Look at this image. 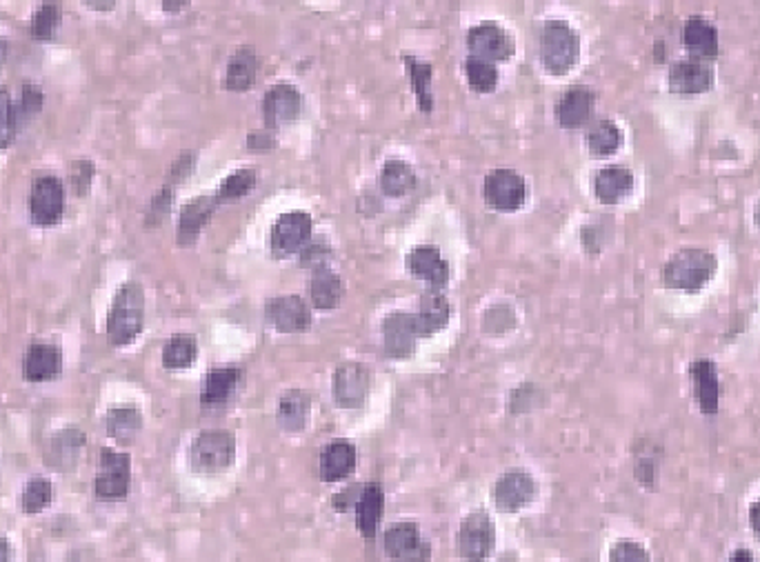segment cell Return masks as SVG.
I'll return each mask as SVG.
<instances>
[{
	"instance_id": "cell-55",
	"label": "cell",
	"mask_w": 760,
	"mask_h": 562,
	"mask_svg": "<svg viewBox=\"0 0 760 562\" xmlns=\"http://www.w3.org/2000/svg\"><path fill=\"white\" fill-rule=\"evenodd\" d=\"M754 223H756V227L760 229V203H758L756 209H754Z\"/></svg>"
},
{
	"instance_id": "cell-36",
	"label": "cell",
	"mask_w": 760,
	"mask_h": 562,
	"mask_svg": "<svg viewBox=\"0 0 760 562\" xmlns=\"http://www.w3.org/2000/svg\"><path fill=\"white\" fill-rule=\"evenodd\" d=\"M380 187L389 198H403L416 187L414 167L405 160H387L383 172H380Z\"/></svg>"
},
{
	"instance_id": "cell-2",
	"label": "cell",
	"mask_w": 760,
	"mask_h": 562,
	"mask_svg": "<svg viewBox=\"0 0 760 562\" xmlns=\"http://www.w3.org/2000/svg\"><path fill=\"white\" fill-rule=\"evenodd\" d=\"M718 272V258L709 249L685 247L667 258L663 267V285L685 294H698Z\"/></svg>"
},
{
	"instance_id": "cell-25",
	"label": "cell",
	"mask_w": 760,
	"mask_h": 562,
	"mask_svg": "<svg viewBox=\"0 0 760 562\" xmlns=\"http://www.w3.org/2000/svg\"><path fill=\"white\" fill-rule=\"evenodd\" d=\"M218 209V203L214 196H198L194 200L180 209V218H178V245H194L200 232H203L205 225L209 223V218L214 216Z\"/></svg>"
},
{
	"instance_id": "cell-17",
	"label": "cell",
	"mask_w": 760,
	"mask_h": 562,
	"mask_svg": "<svg viewBox=\"0 0 760 562\" xmlns=\"http://www.w3.org/2000/svg\"><path fill=\"white\" fill-rule=\"evenodd\" d=\"M87 445V438L80 429L69 427L60 429L54 436L47 438L43 449V460L49 469L69 471L78 465L80 454Z\"/></svg>"
},
{
	"instance_id": "cell-6",
	"label": "cell",
	"mask_w": 760,
	"mask_h": 562,
	"mask_svg": "<svg viewBox=\"0 0 760 562\" xmlns=\"http://www.w3.org/2000/svg\"><path fill=\"white\" fill-rule=\"evenodd\" d=\"M65 214V185L63 180L43 174L34 180L29 192V218L36 227H56Z\"/></svg>"
},
{
	"instance_id": "cell-26",
	"label": "cell",
	"mask_w": 760,
	"mask_h": 562,
	"mask_svg": "<svg viewBox=\"0 0 760 562\" xmlns=\"http://www.w3.org/2000/svg\"><path fill=\"white\" fill-rule=\"evenodd\" d=\"M260 72H263V58L252 47H238L227 63L225 87L236 94L247 92L260 78Z\"/></svg>"
},
{
	"instance_id": "cell-46",
	"label": "cell",
	"mask_w": 760,
	"mask_h": 562,
	"mask_svg": "<svg viewBox=\"0 0 760 562\" xmlns=\"http://www.w3.org/2000/svg\"><path fill=\"white\" fill-rule=\"evenodd\" d=\"M78 176H80V183L76 187V194L89 192V185H92V178H94V165L87 163V160H78V163H74L72 167V178H78Z\"/></svg>"
},
{
	"instance_id": "cell-29",
	"label": "cell",
	"mask_w": 760,
	"mask_h": 562,
	"mask_svg": "<svg viewBox=\"0 0 760 562\" xmlns=\"http://www.w3.org/2000/svg\"><path fill=\"white\" fill-rule=\"evenodd\" d=\"M689 376H692L700 411H703L705 416L718 414L720 387H718L716 365L712 363V360H696L692 369H689Z\"/></svg>"
},
{
	"instance_id": "cell-18",
	"label": "cell",
	"mask_w": 760,
	"mask_h": 562,
	"mask_svg": "<svg viewBox=\"0 0 760 562\" xmlns=\"http://www.w3.org/2000/svg\"><path fill=\"white\" fill-rule=\"evenodd\" d=\"M596 94L587 85H572L556 103V120L563 129L585 127L594 116Z\"/></svg>"
},
{
	"instance_id": "cell-3",
	"label": "cell",
	"mask_w": 760,
	"mask_h": 562,
	"mask_svg": "<svg viewBox=\"0 0 760 562\" xmlns=\"http://www.w3.org/2000/svg\"><path fill=\"white\" fill-rule=\"evenodd\" d=\"M540 58L549 76H567L580 58V38L567 20L552 18L543 25Z\"/></svg>"
},
{
	"instance_id": "cell-12",
	"label": "cell",
	"mask_w": 760,
	"mask_h": 562,
	"mask_svg": "<svg viewBox=\"0 0 760 562\" xmlns=\"http://www.w3.org/2000/svg\"><path fill=\"white\" fill-rule=\"evenodd\" d=\"M387 556L396 562H429L432 547L420 536V529L414 523L392 525L383 536Z\"/></svg>"
},
{
	"instance_id": "cell-50",
	"label": "cell",
	"mask_w": 760,
	"mask_h": 562,
	"mask_svg": "<svg viewBox=\"0 0 760 562\" xmlns=\"http://www.w3.org/2000/svg\"><path fill=\"white\" fill-rule=\"evenodd\" d=\"M729 562H756V560H754V556H752V551H747V549H736L734 554H732V558H729Z\"/></svg>"
},
{
	"instance_id": "cell-16",
	"label": "cell",
	"mask_w": 760,
	"mask_h": 562,
	"mask_svg": "<svg viewBox=\"0 0 760 562\" xmlns=\"http://www.w3.org/2000/svg\"><path fill=\"white\" fill-rule=\"evenodd\" d=\"M536 494V483L529 476L527 469H509L507 474L498 478L494 487V503L505 514H514V511L523 509L525 505L532 503Z\"/></svg>"
},
{
	"instance_id": "cell-38",
	"label": "cell",
	"mask_w": 760,
	"mask_h": 562,
	"mask_svg": "<svg viewBox=\"0 0 760 562\" xmlns=\"http://www.w3.org/2000/svg\"><path fill=\"white\" fill-rule=\"evenodd\" d=\"M198 343L192 334H176L163 347L165 369H187L196 363Z\"/></svg>"
},
{
	"instance_id": "cell-30",
	"label": "cell",
	"mask_w": 760,
	"mask_h": 562,
	"mask_svg": "<svg viewBox=\"0 0 760 562\" xmlns=\"http://www.w3.org/2000/svg\"><path fill=\"white\" fill-rule=\"evenodd\" d=\"M414 318H416L420 338L432 336L436 334V331L447 327L449 318H452V307H449L447 298L443 294L429 289L425 291L423 298H420V309H418V314H414Z\"/></svg>"
},
{
	"instance_id": "cell-8",
	"label": "cell",
	"mask_w": 760,
	"mask_h": 562,
	"mask_svg": "<svg viewBox=\"0 0 760 562\" xmlns=\"http://www.w3.org/2000/svg\"><path fill=\"white\" fill-rule=\"evenodd\" d=\"M467 49L472 56L489 60V63H505L514 56L516 43L494 20H485V23H478L469 29Z\"/></svg>"
},
{
	"instance_id": "cell-5",
	"label": "cell",
	"mask_w": 760,
	"mask_h": 562,
	"mask_svg": "<svg viewBox=\"0 0 760 562\" xmlns=\"http://www.w3.org/2000/svg\"><path fill=\"white\" fill-rule=\"evenodd\" d=\"M132 487V458L123 451L103 447L98 451L94 494L103 503H120Z\"/></svg>"
},
{
	"instance_id": "cell-23",
	"label": "cell",
	"mask_w": 760,
	"mask_h": 562,
	"mask_svg": "<svg viewBox=\"0 0 760 562\" xmlns=\"http://www.w3.org/2000/svg\"><path fill=\"white\" fill-rule=\"evenodd\" d=\"M636 185V178L632 169L623 165H607L598 169L594 176V194L598 203L603 205H618L623 203L627 196H632Z\"/></svg>"
},
{
	"instance_id": "cell-51",
	"label": "cell",
	"mask_w": 760,
	"mask_h": 562,
	"mask_svg": "<svg viewBox=\"0 0 760 562\" xmlns=\"http://www.w3.org/2000/svg\"><path fill=\"white\" fill-rule=\"evenodd\" d=\"M9 558H12V545L7 538L0 536V562H9Z\"/></svg>"
},
{
	"instance_id": "cell-39",
	"label": "cell",
	"mask_w": 760,
	"mask_h": 562,
	"mask_svg": "<svg viewBox=\"0 0 760 562\" xmlns=\"http://www.w3.org/2000/svg\"><path fill=\"white\" fill-rule=\"evenodd\" d=\"M465 78L476 94H492L498 87V67L489 60L469 56L465 60Z\"/></svg>"
},
{
	"instance_id": "cell-11",
	"label": "cell",
	"mask_w": 760,
	"mask_h": 562,
	"mask_svg": "<svg viewBox=\"0 0 760 562\" xmlns=\"http://www.w3.org/2000/svg\"><path fill=\"white\" fill-rule=\"evenodd\" d=\"M309 240H312V216L305 212H287L276 218L272 227V252L276 258L303 252Z\"/></svg>"
},
{
	"instance_id": "cell-52",
	"label": "cell",
	"mask_w": 760,
	"mask_h": 562,
	"mask_svg": "<svg viewBox=\"0 0 760 562\" xmlns=\"http://www.w3.org/2000/svg\"><path fill=\"white\" fill-rule=\"evenodd\" d=\"M7 52H9V43H7L5 38H0V69H3V65H5Z\"/></svg>"
},
{
	"instance_id": "cell-48",
	"label": "cell",
	"mask_w": 760,
	"mask_h": 562,
	"mask_svg": "<svg viewBox=\"0 0 760 562\" xmlns=\"http://www.w3.org/2000/svg\"><path fill=\"white\" fill-rule=\"evenodd\" d=\"M276 145V138L272 132H252L247 136V147L249 149H272Z\"/></svg>"
},
{
	"instance_id": "cell-34",
	"label": "cell",
	"mask_w": 760,
	"mask_h": 562,
	"mask_svg": "<svg viewBox=\"0 0 760 562\" xmlns=\"http://www.w3.org/2000/svg\"><path fill=\"white\" fill-rule=\"evenodd\" d=\"M407 65L409 80H412V89L418 100V107L423 114L434 112V92H432V78H434V65L427 60H420L416 56H403Z\"/></svg>"
},
{
	"instance_id": "cell-32",
	"label": "cell",
	"mask_w": 760,
	"mask_h": 562,
	"mask_svg": "<svg viewBox=\"0 0 760 562\" xmlns=\"http://www.w3.org/2000/svg\"><path fill=\"white\" fill-rule=\"evenodd\" d=\"M345 298V283L332 269H318L309 280V300L316 309H336Z\"/></svg>"
},
{
	"instance_id": "cell-13",
	"label": "cell",
	"mask_w": 760,
	"mask_h": 562,
	"mask_svg": "<svg viewBox=\"0 0 760 562\" xmlns=\"http://www.w3.org/2000/svg\"><path fill=\"white\" fill-rule=\"evenodd\" d=\"M303 112V94L292 83H278L263 98V118L269 132L292 123Z\"/></svg>"
},
{
	"instance_id": "cell-10",
	"label": "cell",
	"mask_w": 760,
	"mask_h": 562,
	"mask_svg": "<svg viewBox=\"0 0 760 562\" xmlns=\"http://www.w3.org/2000/svg\"><path fill=\"white\" fill-rule=\"evenodd\" d=\"M483 196L487 205L496 212H516L527 198L525 180L514 169H494L483 183Z\"/></svg>"
},
{
	"instance_id": "cell-1",
	"label": "cell",
	"mask_w": 760,
	"mask_h": 562,
	"mask_svg": "<svg viewBox=\"0 0 760 562\" xmlns=\"http://www.w3.org/2000/svg\"><path fill=\"white\" fill-rule=\"evenodd\" d=\"M145 325V289L136 280L120 285L107 314V340L114 347H127Z\"/></svg>"
},
{
	"instance_id": "cell-4",
	"label": "cell",
	"mask_w": 760,
	"mask_h": 562,
	"mask_svg": "<svg viewBox=\"0 0 760 562\" xmlns=\"http://www.w3.org/2000/svg\"><path fill=\"white\" fill-rule=\"evenodd\" d=\"M236 438L227 429H205L194 438L189 463L196 474L212 476L234 465Z\"/></svg>"
},
{
	"instance_id": "cell-43",
	"label": "cell",
	"mask_w": 760,
	"mask_h": 562,
	"mask_svg": "<svg viewBox=\"0 0 760 562\" xmlns=\"http://www.w3.org/2000/svg\"><path fill=\"white\" fill-rule=\"evenodd\" d=\"M18 123H16V109L14 98L7 87H0V152L9 149L18 136Z\"/></svg>"
},
{
	"instance_id": "cell-45",
	"label": "cell",
	"mask_w": 760,
	"mask_h": 562,
	"mask_svg": "<svg viewBox=\"0 0 760 562\" xmlns=\"http://www.w3.org/2000/svg\"><path fill=\"white\" fill-rule=\"evenodd\" d=\"M609 560L612 562H649V554L643 545L634 543V540H618V543L609 551Z\"/></svg>"
},
{
	"instance_id": "cell-27",
	"label": "cell",
	"mask_w": 760,
	"mask_h": 562,
	"mask_svg": "<svg viewBox=\"0 0 760 562\" xmlns=\"http://www.w3.org/2000/svg\"><path fill=\"white\" fill-rule=\"evenodd\" d=\"M320 480L323 483H338L347 476L354 474L356 469V447L345 440H336V443L327 445L320 451Z\"/></svg>"
},
{
	"instance_id": "cell-54",
	"label": "cell",
	"mask_w": 760,
	"mask_h": 562,
	"mask_svg": "<svg viewBox=\"0 0 760 562\" xmlns=\"http://www.w3.org/2000/svg\"><path fill=\"white\" fill-rule=\"evenodd\" d=\"M87 5H89V7H98V9H112L116 3H92V0H89Z\"/></svg>"
},
{
	"instance_id": "cell-7",
	"label": "cell",
	"mask_w": 760,
	"mask_h": 562,
	"mask_svg": "<svg viewBox=\"0 0 760 562\" xmlns=\"http://www.w3.org/2000/svg\"><path fill=\"white\" fill-rule=\"evenodd\" d=\"M496 545V529L492 518L483 511L469 514L458 529V554L467 562H483L492 556Z\"/></svg>"
},
{
	"instance_id": "cell-20",
	"label": "cell",
	"mask_w": 760,
	"mask_h": 562,
	"mask_svg": "<svg viewBox=\"0 0 760 562\" xmlns=\"http://www.w3.org/2000/svg\"><path fill=\"white\" fill-rule=\"evenodd\" d=\"M407 272L414 278L425 280L432 291L447 287L449 283V265L434 245H418L407 254Z\"/></svg>"
},
{
	"instance_id": "cell-40",
	"label": "cell",
	"mask_w": 760,
	"mask_h": 562,
	"mask_svg": "<svg viewBox=\"0 0 760 562\" xmlns=\"http://www.w3.org/2000/svg\"><path fill=\"white\" fill-rule=\"evenodd\" d=\"M54 498H56V487H54L52 480L32 478L23 489L20 505H23L25 514L34 516V514H40V511H45L49 505H52Z\"/></svg>"
},
{
	"instance_id": "cell-33",
	"label": "cell",
	"mask_w": 760,
	"mask_h": 562,
	"mask_svg": "<svg viewBox=\"0 0 760 562\" xmlns=\"http://www.w3.org/2000/svg\"><path fill=\"white\" fill-rule=\"evenodd\" d=\"M105 429L118 445H132L143 429V414L136 407H114L107 411Z\"/></svg>"
},
{
	"instance_id": "cell-53",
	"label": "cell",
	"mask_w": 760,
	"mask_h": 562,
	"mask_svg": "<svg viewBox=\"0 0 760 562\" xmlns=\"http://www.w3.org/2000/svg\"><path fill=\"white\" fill-rule=\"evenodd\" d=\"M189 3H163V9L169 14H178V9H185Z\"/></svg>"
},
{
	"instance_id": "cell-24",
	"label": "cell",
	"mask_w": 760,
	"mask_h": 562,
	"mask_svg": "<svg viewBox=\"0 0 760 562\" xmlns=\"http://www.w3.org/2000/svg\"><path fill=\"white\" fill-rule=\"evenodd\" d=\"M240 383L238 367H214L207 371L203 391H200V405L203 409H220L234 398Z\"/></svg>"
},
{
	"instance_id": "cell-31",
	"label": "cell",
	"mask_w": 760,
	"mask_h": 562,
	"mask_svg": "<svg viewBox=\"0 0 760 562\" xmlns=\"http://www.w3.org/2000/svg\"><path fill=\"white\" fill-rule=\"evenodd\" d=\"M309 409H312V398L303 389H289L278 400V425L280 429L296 434L307 427Z\"/></svg>"
},
{
	"instance_id": "cell-44",
	"label": "cell",
	"mask_w": 760,
	"mask_h": 562,
	"mask_svg": "<svg viewBox=\"0 0 760 562\" xmlns=\"http://www.w3.org/2000/svg\"><path fill=\"white\" fill-rule=\"evenodd\" d=\"M329 258H332V249L325 240H309V245L300 252V267L318 272V269H327Z\"/></svg>"
},
{
	"instance_id": "cell-22",
	"label": "cell",
	"mask_w": 760,
	"mask_h": 562,
	"mask_svg": "<svg viewBox=\"0 0 760 562\" xmlns=\"http://www.w3.org/2000/svg\"><path fill=\"white\" fill-rule=\"evenodd\" d=\"M683 47L689 52V58H698V60H712L720 52V40H718V29L707 20L705 16H689L683 25Z\"/></svg>"
},
{
	"instance_id": "cell-35",
	"label": "cell",
	"mask_w": 760,
	"mask_h": 562,
	"mask_svg": "<svg viewBox=\"0 0 760 562\" xmlns=\"http://www.w3.org/2000/svg\"><path fill=\"white\" fill-rule=\"evenodd\" d=\"M623 147V129L612 118H600L589 127L587 149L594 158H607Z\"/></svg>"
},
{
	"instance_id": "cell-19",
	"label": "cell",
	"mask_w": 760,
	"mask_h": 562,
	"mask_svg": "<svg viewBox=\"0 0 760 562\" xmlns=\"http://www.w3.org/2000/svg\"><path fill=\"white\" fill-rule=\"evenodd\" d=\"M63 371V351L52 343L29 345L23 358V378L27 383H52Z\"/></svg>"
},
{
	"instance_id": "cell-9",
	"label": "cell",
	"mask_w": 760,
	"mask_h": 562,
	"mask_svg": "<svg viewBox=\"0 0 760 562\" xmlns=\"http://www.w3.org/2000/svg\"><path fill=\"white\" fill-rule=\"evenodd\" d=\"M714 80H716V74H714L712 63H707V60H698V58H689V56L676 60L667 72L669 92L680 94V96L712 92Z\"/></svg>"
},
{
	"instance_id": "cell-14",
	"label": "cell",
	"mask_w": 760,
	"mask_h": 562,
	"mask_svg": "<svg viewBox=\"0 0 760 562\" xmlns=\"http://www.w3.org/2000/svg\"><path fill=\"white\" fill-rule=\"evenodd\" d=\"M372 387V376L365 365L343 363L334 374V400L340 409H358L365 405Z\"/></svg>"
},
{
	"instance_id": "cell-37",
	"label": "cell",
	"mask_w": 760,
	"mask_h": 562,
	"mask_svg": "<svg viewBox=\"0 0 760 562\" xmlns=\"http://www.w3.org/2000/svg\"><path fill=\"white\" fill-rule=\"evenodd\" d=\"M258 185V169L254 167H243V169H236V172L229 174L223 183L218 185L216 189V203L218 207L220 205H229V203H236V200L245 198L252 189Z\"/></svg>"
},
{
	"instance_id": "cell-41",
	"label": "cell",
	"mask_w": 760,
	"mask_h": 562,
	"mask_svg": "<svg viewBox=\"0 0 760 562\" xmlns=\"http://www.w3.org/2000/svg\"><path fill=\"white\" fill-rule=\"evenodd\" d=\"M60 23H63V7L58 3H40L32 18V36L40 43L52 40L58 34Z\"/></svg>"
},
{
	"instance_id": "cell-49",
	"label": "cell",
	"mask_w": 760,
	"mask_h": 562,
	"mask_svg": "<svg viewBox=\"0 0 760 562\" xmlns=\"http://www.w3.org/2000/svg\"><path fill=\"white\" fill-rule=\"evenodd\" d=\"M749 523H752L754 534H756L758 540H760V498L754 500L752 507H749Z\"/></svg>"
},
{
	"instance_id": "cell-42",
	"label": "cell",
	"mask_w": 760,
	"mask_h": 562,
	"mask_svg": "<svg viewBox=\"0 0 760 562\" xmlns=\"http://www.w3.org/2000/svg\"><path fill=\"white\" fill-rule=\"evenodd\" d=\"M43 89H40L36 83H25L23 89H20V98L14 100V109H16V123L18 129H23L29 120H32L40 109H43Z\"/></svg>"
},
{
	"instance_id": "cell-21",
	"label": "cell",
	"mask_w": 760,
	"mask_h": 562,
	"mask_svg": "<svg viewBox=\"0 0 760 562\" xmlns=\"http://www.w3.org/2000/svg\"><path fill=\"white\" fill-rule=\"evenodd\" d=\"M383 338L389 358H407L414 354L420 340L416 318L409 311H394L383 323Z\"/></svg>"
},
{
	"instance_id": "cell-47",
	"label": "cell",
	"mask_w": 760,
	"mask_h": 562,
	"mask_svg": "<svg viewBox=\"0 0 760 562\" xmlns=\"http://www.w3.org/2000/svg\"><path fill=\"white\" fill-rule=\"evenodd\" d=\"M360 491H363V485H354V487H349V489H345V491H340V494H336V496H334V507H336V511H349V509H354L356 503H358Z\"/></svg>"
},
{
	"instance_id": "cell-28",
	"label": "cell",
	"mask_w": 760,
	"mask_h": 562,
	"mask_svg": "<svg viewBox=\"0 0 760 562\" xmlns=\"http://www.w3.org/2000/svg\"><path fill=\"white\" fill-rule=\"evenodd\" d=\"M354 509H356V527L360 531V536L367 540H374L378 523L383 520V509H385L383 487H380L378 483L363 485V491H360L358 503Z\"/></svg>"
},
{
	"instance_id": "cell-15",
	"label": "cell",
	"mask_w": 760,
	"mask_h": 562,
	"mask_svg": "<svg viewBox=\"0 0 760 562\" xmlns=\"http://www.w3.org/2000/svg\"><path fill=\"white\" fill-rule=\"evenodd\" d=\"M265 316L269 325L278 329L280 334H298L312 325L309 305L300 296H276L267 300Z\"/></svg>"
}]
</instances>
